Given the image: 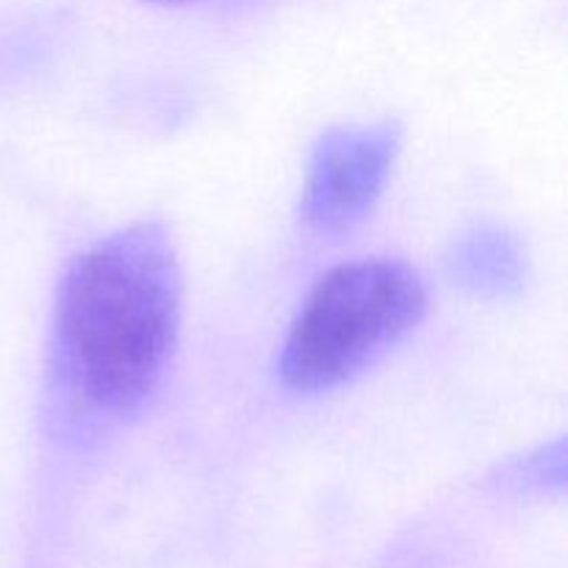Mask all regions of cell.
<instances>
[{"instance_id":"obj_4","label":"cell","mask_w":568,"mask_h":568,"mask_svg":"<svg viewBox=\"0 0 568 568\" xmlns=\"http://www.w3.org/2000/svg\"><path fill=\"white\" fill-rule=\"evenodd\" d=\"M453 264L469 286L494 294L516 288L525 275V255L503 231H480L469 236L458 247Z\"/></svg>"},{"instance_id":"obj_3","label":"cell","mask_w":568,"mask_h":568,"mask_svg":"<svg viewBox=\"0 0 568 568\" xmlns=\"http://www.w3.org/2000/svg\"><path fill=\"white\" fill-rule=\"evenodd\" d=\"M399 150L394 125L333 128L316 144L303 192V216L316 231L336 233L364 220L381 197Z\"/></svg>"},{"instance_id":"obj_1","label":"cell","mask_w":568,"mask_h":568,"mask_svg":"<svg viewBox=\"0 0 568 568\" xmlns=\"http://www.w3.org/2000/svg\"><path fill=\"white\" fill-rule=\"evenodd\" d=\"M175 247L155 222L94 244L72 261L55 303V375L70 405L122 419L164 377L181 327Z\"/></svg>"},{"instance_id":"obj_2","label":"cell","mask_w":568,"mask_h":568,"mask_svg":"<svg viewBox=\"0 0 568 568\" xmlns=\"http://www.w3.org/2000/svg\"><path fill=\"white\" fill-rule=\"evenodd\" d=\"M427 311L419 272L403 261L366 258L327 272L305 297L281 353L294 392L342 386L399 342Z\"/></svg>"}]
</instances>
